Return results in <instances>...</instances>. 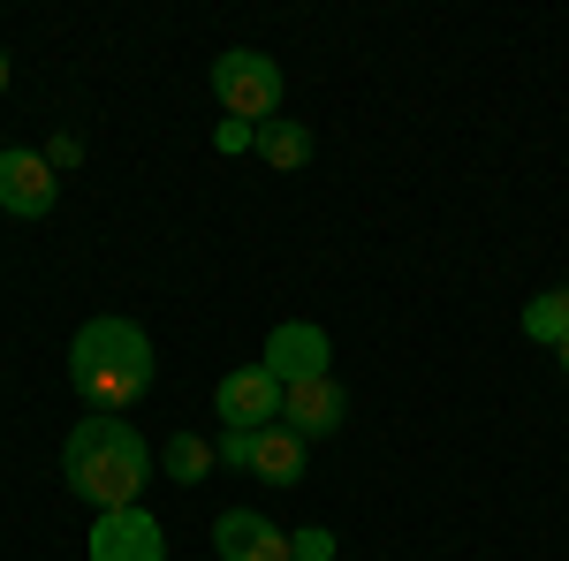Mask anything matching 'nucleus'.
<instances>
[{"mask_svg": "<svg viewBox=\"0 0 569 561\" xmlns=\"http://www.w3.org/2000/svg\"><path fill=\"white\" fill-rule=\"evenodd\" d=\"M213 554L220 561H289V531L266 523L259 509H228L213 523Z\"/></svg>", "mask_w": 569, "mask_h": 561, "instance_id": "nucleus-9", "label": "nucleus"}, {"mask_svg": "<svg viewBox=\"0 0 569 561\" xmlns=\"http://www.w3.org/2000/svg\"><path fill=\"white\" fill-rule=\"evenodd\" d=\"M61 478H69V493L91 501L99 517L107 509H137L144 501V478H152V448L122 418H84V425L61 440Z\"/></svg>", "mask_w": 569, "mask_h": 561, "instance_id": "nucleus-1", "label": "nucleus"}, {"mask_svg": "<svg viewBox=\"0 0 569 561\" xmlns=\"http://www.w3.org/2000/svg\"><path fill=\"white\" fill-rule=\"evenodd\" d=\"M160 463H168V478H182V485H198V478L213 471L220 455H213V448H206V440H198V432H176V440L160 448Z\"/></svg>", "mask_w": 569, "mask_h": 561, "instance_id": "nucleus-13", "label": "nucleus"}, {"mask_svg": "<svg viewBox=\"0 0 569 561\" xmlns=\"http://www.w3.org/2000/svg\"><path fill=\"white\" fill-rule=\"evenodd\" d=\"M327 364H335V349H327V334H319L311 319H289V327H273V334H266V372H273L281 388L319 380Z\"/></svg>", "mask_w": 569, "mask_h": 561, "instance_id": "nucleus-7", "label": "nucleus"}, {"mask_svg": "<svg viewBox=\"0 0 569 561\" xmlns=\"http://www.w3.org/2000/svg\"><path fill=\"white\" fill-rule=\"evenodd\" d=\"M251 152H259L266 168H305V160H311V130H305V122H281V114H273Z\"/></svg>", "mask_w": 569, "mask_h": 561, "instance_id": "nucleus-11", "label": "nucleus"}, {"mask_svg": "<svg viewBox=\"0 0 569 561\" xmlns=\"http://www.w3.org/2000/svg\"><path fill=\"white\" fill-rule=\"evenodd\" d=\"M0 91H8V53H0Z\"/></svg>", "mask_w": 569, "mask_h": 561, "instance_id": "nucleus-18", "label": "nucleus"}, {"mask_svg": "<svg viewBox=\"0 0 569 561\" xmlns=\"http://www.w3.org/2000/svg\"><path fill=\"white\" fill-rule=\"evenodd\" d=\"M213 99L228 107V122L266 130V122L281 114V61L259 53V46H228L213 61Z\"/></svg>", "mask_w": 569, "mask_h": 561, "instance_id": "nucleus-3", "label": "nucleus"}, {"mask_svg": "<svg viewBox=\"0 0 569 561\" xmlns=\"http://www.w3.org/2000/svg\"><path fill=\"white\" fill-rule=\"evenodd\" d=\"M251 448H259V432H243V425H228V432L213 440V455L228 463V471H251Z\"/></svg>", "mask_w": 569, "mask_h": 561, "instance_id": "nucleus-14", "label": "nucleus"}, {"mask_svg": "<svg viewBox=\"0 0 569 561\" xmlns=\"http://www.w3.org/2000/svg\"><path fill=\"white\" fill-rule=\"evenodd\" d=\"M69 388L91 402V418H122L152 388V342L137 319H84L69 342Z\"/></svg>", "mask_w": 569, "mask_h": 561, "instance_id": "nucleus-2", "label": "nucleus"}, {"mask_svg": "<svg viewBox=\"0 0 569 561\" xmlns=\"http://www.w3.org/2000/svg\"><path fill=\"white\" fill-rule=\"evenodd\" d=\"M91 561H168V531L160 517L137 501V509H107L91 523Z\"/></svg>", "mask_w": 569, "mask_h": 561, "instance_id": "nucleus-4", "label": "nucleus"}, {"mask_svg": "<svg viewBox=\"0 0 569 561\" xmlns=\"http://www.w3.org/2000/svg\"><path fill=\"white\" fill-rule=\"evenodd\" d=\"M555 357H562V372H569V342H562V349H555Z\"/></svg>", "mask_w": 569, "mask_h": 561, "instance_id": "nucleus-19", "label": "nucleus"}, {"mask_svg": "<svg viewBox=\"0 0 569 561\" xmlns=\"http://www.w3.org/2000/svg\"><path fill=\"white\" fill-rule=\"evenodd\" d=\"M53 198H61V174H53V160L46 152H0V213H16V220H39V213H53Z\"/></svg>", "mask_w": 569, "mask_h": 561, "instance_id": "nucleus-5", "label": "nucleus"}, {"mask_svg": "<svg viewBox=\"0 0 569 561\" xmlns=\"http://www.w3.org/2000/svg\"><path fill=\"white\" fill-rule=\"evenodd\" d=\"M525 334H531V342H547V349L569 342V289H539V297L525 303Z\"/></svg>", "mask_w": 569, "mask_h": 561, "instance_id": "nucleus-12", "label": "nucleus"}, {"mask_svg": "<svg viewBox=\"0 0 569 561\" xmlns=\"http://www.w3.org/2000/svg\"><path fill=\"white\" fill-rule=\"evenodd\" d=\"M0 152H8V137H0Z\"/></svg>", "mask_w": 569, "mask_h": 561, "instance_id": "nucleus-20", "label": "nucleus"}, {"mask_svg": "<svg viewBox=\"0 0 569 561\" xmlns=\"http://www.w3.org/2000/svg\"><path fill=\"white\" fill-rule=\"evenodd\" d=\"M46 160H53V174H61V168H77V160H84V144H77V137H53V144H46Z\"/></svg>", "mask_w": 569, "mask_h": 561, "instance_id": "nucleus-17", "label": "nucleus"}, {"mask_svg": "<svg viewBox=\"0 0 569 561\" xmlns=\"http://www.w3.org/2000/svg\"><path fill=\"white\" fill-rule=\"evenodd\" d=\"M251 478H266V485H297V478H305V432L266 425L259 448H251Z\"/></svg>", "mask_w": 569, "mask_h": 561, "instance_id": "nucleus-10", "label": "nucleus"}, {"mask_svg": "<svg viewBox=\"0 0 569 561\" xmlns=\"http://www.w3.org/2000/svg\"><path fill=\"white\" fill-rule=\"evenodd\" d=\"M213 144H220V152H251V144H259V130H251V122H220Z\"/></svg>", "mask_w": 569, "mask_h": 561, "instance_id": "nucleus-16", "label": "nucleus"}, {"mask_svg": "<svg viewBox=\"0 0 569 561\" xmlns=\"http://www.w3.org/2000/svg\"><path fill=\"white\" fill-rule=\"evenodd\" d=\"M342 418H350V402H342V388L319 372V380H297V388H281V425L305 432V440H327V432H342Z\"/></svg>", "mask_w": 569, "mask_h": 561, "instance_id": "nucleus-8", "label": "nucleus"}, {"mask_svg": "<svg viewBox=\"0 0 569 561\" xmlns=\"http://www.w3.org/2000/svg\"><path fill=\"white\" fill-rule=\"evenodd\" d=\"M213 410H220V425H243V432L281 425V380L266 364H243V372H228L213 388Z\"/></svg>", "mask_w": 569, "mask_h": 561, "instance_id": "nucleus-6", "label": "nucleus"}, {"mask_svg": "<svg viewBox=\"0 0 569 561\" xmlns=\"http://www.w3.org/2000/svg\"><path fill=\"white\" fill-rule=\"evenodd\" d=\"M289 561H335V531H289Z\"/></svg>", "mask_w": 569, "mask_h": 561, "instance_id": "nucleus-15", "label": "nucleus"}]
</instances>
